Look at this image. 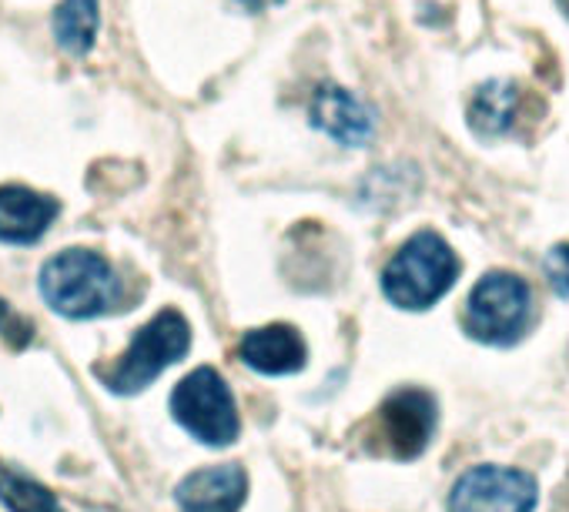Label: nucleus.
<instances>
[{"instance_id":"a211bd4d","label":"nucleus","mask_w":569,"mask_h":512,"mask_svg":"<svg viewBox=\"0 0 569 512\" xmlns=\"http://www.w3.org/2000/svg\"><path fill=\"white\" fill-rule=\"evenodd\" d=\"M559 8L566 11V18H569V0H559Z\"/></svg>"},{"instance_id":"6e6552de","label":"nucleus","mask_w":569,"mask_h":512,"mask_svg":"<svg viewBox=\"0 0 569 512\" xmlns=\"http://www.w3.org/2000/svg\"><path fill=\"white\" fill-rule=\"evenodd\" d=\"M181 512H238L248 499V475L241 465H208L184 475L174 489Z\"/></svg>"},{"instance_id":"4468645a","label":"nucleus","mask_w":569,"mask_h":512,"mask_svg":"<svg viewBox=\"0 0 569 512\" xmlns=\"http://www.w3.org/2000/svg\"><path fill=\"white\" fill-rule=\"evenodd\" d=\"M0 502L11 512H64V505L31 475L0 462Z\"/></svg>"},{"instance_id":"f257e3e1","label":"nucleus","mask_w":569,"mask_h":512,"mask_svg":"<svg viewBox=\"0 0 569 512\" xmlns=\"http://www.w3.org/2000/svg\"><path fill=\"white\" fill-rule=\"evenodd\" d=\"M41 295L64 319H98L121 299V282L111 262L88 248H68L41 269Z\"/></svg>"},{"instance_id":"9d476101","label":"nucleus","mask_w":569,"mask_h":512,"mask_svg":"<svg viewBox=\"0 0 569 512\" xmlns=\"http://www.w3.org/2000/svg\"><path fill=\"white\" fill-rule=\"evenodd\" d=\"M312 124L319 131H326L329 138H336L346 148H362L372 141L376 121L372 111L346 88L326 84L316 91L312 98Z\"/></svg>"},{"instance_id":"0eeeda50","label":"nucleus","mask_w":569,"mask_h":512,"mask_svg":"<svg viewBox=\"0 0 569 512\" xmlns=\"http://www.w3.org/2000/svg\"><path fill=\"white\" fill-rule=\"evenodd\" d=\"M439 425V405L426 389H399L392 392L376 415V439L386 455L396 462L419 459Z\"/></svg>"},{"instance_id":"f3484780","label":"nucleus","mask_w":569,"mask_h":512,"mask_svg":"<svg viewBox=\"0 0 569 512\" xmlns=\"http://www.w3.org/2000/svg\"><path fill=\"white\" fill-rule=\"evenodd\" d=\"M238 8H244L248 14H261L264 8H274V4H281V0H234Z\"/></svg>"},{"instance_id":"1a4fd4ad","label":"nucleus","mask_w":569,"mask_h":512,"mask_svg":"<svg viewBox=\"0 0 569 512\" xmlns=\"http://www.w3.org/2000/svg\"><path fill=\"white\" fill-rule=\"evenodd\" d=\"M238 355L258 375H296L309 362L306 339L292 325H261V329H251L241 339Z\"/></svg>"},{"instance_id":"423d86ee","label":"nucleus","mask_w":569,"mask_h":512,"mask_svg":"<svg viewBox=\"0 0 569 512\" xmlns=\"http://www.w3.org/2000/svg\"><path fill=\"white\" fill-rule=\"evenodd\" d=\"M536 502L539 485L529 472L492 462L466 469L449 492V512H532Z\"/></svg>"},{"instance_id":"f8f14e48","label":"nucleus","mask_w":569,"mask_h":512,"mask_svg":"<svg viewBox=\"0 0 569 512\" xmlns=\"http://www.w3.org/2000/svg\"><path fill=\"white\" fill-rule=\"evenodd\" d=\"M519 114V88L512 81H486L469 101V128L479 138H502Z\"/></svg>"},{"instance_id":"f03ea898","label":"nucleus","mask_w":569,"mask_h":512,"mask_svg":"<svg viewBox=\"0 0 569 512\" xmlns=\"http://www.w3.org/2000/svg\"><path fill=\"white\" fill-rule=\"evenodd\" d=\"M459 279V259L436 231L412 234L382 272V292L396 309H432Z\"/></svg>"},{"instance_id":"ddd939ff","label":"nucleus","mask_w":569,"mask_h":512,"mask_svg":"<svg viewBox=\"0 0 569 512\" xmlns=\"http://www.w3.org/2000/svg\"><path fill=\"white\" fill-rule=\"evenodd\" d=\"M98 24H101L98 0H64L54 11V38L74 58H84L94 48Z\"/></svg>"},{"instance_id":"dca6fc26","label":"nucleus","mask_w":569,"mask_h":512,"mask_svg":"<svg viewBox=\"0 0 569 512\" xmlns=\"http://www.w3.org/2000/svg\"><path fill=\"white\" fill-rule=\"evenodd\" d=\"M546 275H549V282H552L562 295H569V244H556V248L549 251V259H546Z\"/></svg>"},{"instance_id":"2eb2a0df","label":"nucleus","mask_w":569,"mask_h":512,"mask_svg":"<svg viewBox=\"0 0 569 512\" xmlns=\"http://www.w3.org/2000/svg\"><path fill=\"white\" fill-rule=\"evenodd\" d=\"M0 335H4L14 349H21V345L31 342L34 329H31V322H28L24 315H18L8 302H0Z\"/></svg>"},{"instance_id":"20e7f679","label":"nucleus","mask_w":569,"mask_h":512,"mask_svg":"<svg viewBox=\"0 0 569 512\" xmlns=\"http://www.w3.org/2000/svg\"><path fill=\"white\" fill-rule=\"evenodd\" d=\"M171 415L201 445H231L241 432L238 405L228 382L214 369H194L184 375L171 395Z\"/></svg>"},{"instance_id":"9b49d317","label":"nucleus","mask_w":569,"mask_h":512,"mask_svg":"<svg viewBox=\"0 0 569 512\" xmlns=\"http://www.w3.org/2000/svg\"><path fill=\"white\" fill-rule=\"evenodd\" d=\"M58 201L21 184L0 188V241L34 244L58 218Z\"/></svg>"},{"instance_id":"39448f33","label":"nucleus","mask_w":569,"mask_h":512,"mask_svg":"<svg viewBox=\"0 0 569 512\" xmlns=\"http://www.w3.org/2000/svg\"><path fill=\"white\" fill-rule=\"evenodd\" d=\"M188 349H191V329L184 315L174 309H164L131 339L128 352L108 375V389L118 395L144 392L168 365L181 362Z\"/></svg>"},{"instance_id":"7ed1b4c3","label":"nucleus","mask_w":569,"mask_h":512,"mask_svg":"<svg viewBox=\"0 0 569 512\" xmlns=\"http://www.w3.org/2000/svg\"><path fill=\"white\" fill-rule=\"evenodd\" d=\"M532 319V292L512 272H489L466 299V332L482 345H516Z\"/></svg>"}]
</instances>
